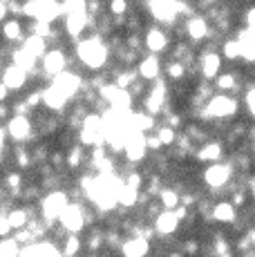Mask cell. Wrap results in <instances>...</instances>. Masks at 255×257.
<instances>
[{"label": "cell", "instance_id": "cell-1", "mask_svg": "<svg viewBox=\"0 0 255 257\" xmlns=\"http://www.w3.org/2000/svg\"><path fill=\"white\" fill-rule=\"evenodd\" d=\"M107 56H110V45H105L101 38V34H94L90 38H83L76 45V58L81 61V65H85L87 70L99 72L105 65Z\"/></svg>", "mask_w": 255, "mask_h": 257}, {"label": "cell", "instance_id": "cell-2", "mask_svg": "<svg viewBox=\"0 0 255 257\" xmlns=\"http://www.w3.org/2000/svg\"><path fill=\"white\" fill-rule=\"evenodd\" d=\"M239 110V101L235 96H228L226 92H219L213 94L208 101L202 105V116L208 118V121H228L237 114Z\"/></svg>", "mask_w": 255, "mask_h": 257}, {"label": "cell", "instance_id": "cell-3", "mask_svg": "<svg viewBox=\"0 0 255 257\" xmlns=\"http://www.w3.org/2000/svg\"><path fill=\"white\" fill-rule=\"evenodd\" d=\"M70 204V197L67 192L63 190H50L41 201V212H43V219L50 224V228L54 226V221L58 219V215L63 212V208Z\"/></svg>", "mask_w": 255, "mask_h": 257}, {"label": "cell", "instance_id": "cell-4", "mask_svg": "<svg viewBox=\"0 0 255 257\" xmlns=\"http://www.w3.org/2000/svg\"><path fill=\"white\" fill-rule=\"evenodd\" d=\"M58 221L67 233H81L85 228V208H83V204L81 201H70L58 215Z\"/></svg>", "mask_w": 255, "mask_h": 257}, {"label": "cell", "instance_id": "cell-5", "mask_svg": "<svg viewBox=\"0 0 255 257\" xmlns=\"http://www.w3.org/2000/svg\"><path fill=\"white\" fill-rule=\"evenodd\" d=\"M233 179V166L230 164H222V161H213L208 168L204 170V181L208 188L213 190H222L226 188Z\"/></svg>", "mask_w": 255, "mask_h": 257}, {"label": "cell", "instance_id": "cell-6", "mask_svg": "<svg viewBox=\"0 0 255 257\" xmlns=\"http://www.w3.org/2000/svg\"><path fill=\"white\" fill-rule=\"evenodd\" d=\"M179 7H181V0H148L150 14L161 25L175 23V18L179 16Z\"/></svg>", "mask_w": 255, "mask_h": 257}, {"label": "cell", "instance_id": "cell-7", "mask_svg": "<svg viewBox=\"0 0 255 257\" xmlns=\"http://www.w3.org/2000/svg\"><path fill=\"white\" fill-rule=\"evenodd\" d=\"M123 152L128 157V161L132 164H139L146 159L148 155V148H146V135L144 132H125V141H123Z\"/></svg>", "mask_w": 255, "mask_h": 257}, {"label": "cell", "instance_id": "cell-8", "mask_svg": "<svg viewBox=\"0 0 255 257\" xmlns=\"http://www.w3.org/2000/svg\"><path fill=\"white\" fill-rule=\"evenodd\" d=\"M83 83L85 81H83L76 72H67V70H63L61 74H56V76L52 78V85L56 87L61 94H65L67 98L76 96V94L83 90Z\"/></svg>", "mask_w": 255, "mask_h": 257}, {"label": "cell", "instance_id": "cell-9", "mask_svg": "<svg viewBox=\"0 0 255 257\" xmlns=\"http://www.w3.org/2000/svg\"><path fill=\"white\" fill-rule=\"evenodd\" d=\"M197 67H199V72H202V76L206 78V81H213V78L219 74V70H222V56H219L213 47L204 49L202 56H199Z\"/></svg>", "mask_w": 255, "mask_h": 257}, {"label": "cell", "instance_id": "cell-10", "mask_svg": "<svg viewBox=\"0 0 255 257\" xmlns=\"http://www.w3.org/2000/svg\"><path fill=\"white\" fill-rule=\"evenodd\" d=\"M7 135L9 139H14L16 143H23L32 137V121L27 114H16L14 118H9L7 123Z\"/></svg>", "mask_w": 255, "mask_h": 257}, {"label": "cell", "instance_id": "cell-11", "mask_svg": "<svg viewBox=\"0 0 255 257\" xmlns=\"http://www.w3.org/2000/svg\"><path fill=\"white\" fill-rule=\"evenodd\" d=\"M65 67H67V56L63 49H50V52L43 54V72H45V76L54 78Z\"/></svg>", "mask_w": 255, "mask_h": 257}, {"label": "cell", "instance_id": "cell-12", "mask_svg": "<svg viewBox=\"0 0 255 257\" xmlns=\"http://www.w3.org/2000/svg\"><path fill=\"white\" fill-rule=\"evenodd\" d=\"M184 29H186V34H188L190 41H197V43L206 41V38H208V34H210L208 18H206V16H197V14H193V16L186 18Z\"/></svg>", "mask_w": 255, "mask_h": 257}, {"label": "cell", "instance_id": "cell-13", "mask_svg": "<svg viewBox=\"0 0 255 257\" xmlns=\"http://www.w3.org/2000/svg\"><path fill=\"white\" fill-rule=\"evenodd\" d=\"M179 224H181V221H179V217L175 215V210H168V208H164L161 212H157V215H155V221H153L157 235H164V237L177 233Z\"/></svg>", "mask_w": 255, "mask_h": 257}, {"label": "cell", "instance_id": "cell-14", "mask_svg": "<svg viewBox=\"0 0 255 257\" xmlns=\"http://www.w3.org/2000/svg\"><path fill=\"white\" fill-rule=\"evenodd\" d=\"M92 16L87 12H72V14H65V32L70 34L72 38H78L83 32L87 29Z\"/></svg>", "mask_w": 255, "mask_h": 257}, {"label": "cell", "instance_id": "cell-15", "mask_svg": "<svg viewBox=\"0 0 255 257\" xmlns=\"http://www.w3.org/2000/svg\"><path fill=\"white\" fill-rule=\"evenodd\" d=\"M121 253L125 257H144L150 253V239H146V237L141 235H132L130 239H125L123 244H121Z\"/></svg>", "mask_w": 255, "mask_h": 257}, {"label": "cell", "instance_id": "cell-16", "mask_svg": "<svg viewBox=\"0 0 255 257\" xmlns=\"http://www.w3.org/2000/svg\"><path fill=\"white\" fill-rule=\"evenodd\" d=\"M27 78L29 74L25 70H21L18 65H7L5 67V74H3V83L9 87V90H23L27 85Z\"/></svg>", "mask_w": 255, "mask_h": 257}, {"label": "cell", "instance_id": "cell-17", "mask_svg": "<svg viewBox=\"0 0 255 257\" xmlns=\"http://www.w3.org/2000/svg\"><path fill=\"white\" fill-rule=\"evenodd\" d=\"M168 34L164 32V29H159V27H150L148 29V34H146V47L150 49V54H164L166 52V47H168Z\"/></svg>", "mask_w": 255, "mask_h": 257}, {"label": "cell", "instance_id": "cell-18", "mask_svg": "<svg viewBox=\"0 0 255 257\" xmlns=\"http://www.w3.org/2000/svg\"><path fill=\"white\" fill-rule=\"evenodd\" d=\"M41 96H43L45 107H47V110H52V112H63L67 107V96L58 92L54 85H47L45 90L41 92Z\"/></svg>", "mask_w": 255, "mask_h": 257}, {"label": "cell", "instance_id": "cell-19", "mask_svg": "<svg viewBox=\"0 0 255 257\" xmlns=\"http://www.w3.org/2000/svg\"><path fill=\"white\" fill-rule=\"evenodd\" d=\"M210 217L219 224H233L237 219V208H235L230 201H217V204L210 208Z\"/></svg>", "mask_w": 255, "mask_h": 257}, {"label": "cell", "instance_id": "cell-20", "mask_svg": "<svg viewBox=\"0 0 255 257\" xmlns=\"http://www.w3.org/2000/svg\"><path fill=\"white\" fill-rule=\"evenodd\" d=\"M144 81H155L157 76L161 74V63L159 58H157V54H150V56H146L144 61H139V70H137Z\"/></svg>", "mask_w": 255, "mask_h": 257}, {"label": "cell", "instance_id": "cell-21", "mask_svg": "<svg viewBox=\"0 0 255 257\" xmlns=\"http://www.w3.org/2000/svg\"><path fill=\"white\" fill-rule=\"evenodd\" d=\"M222 155H224V148L219 141H208L204 143L202 148L197 150V161H208V164H213V161H222Z\"/></svg>", "mask_w": 255, "mask_h": 257}, {"label": "cell", "instance_id": "cell-22", "mask_svg": "<svg viewBox=\"0 0 255 257\" xmlns=\"http://www.w3.org/2000/svg\"><path fill=\"white\" fill-rule=\"evenodd\" d=\"M137 201H139V188L121 184L119 190H116V204H119L121 208H135Z\"/></svg>", "mask_w": 255, "mask_h": 257}, {"label": "cell", "instance_id": "cell-23", "mask_svg": "<svg viewBox=\"0 0 255 257\" xmlns=\"http://www.w3.org/2000/svg\"><path fill=\"white\" fill-rule=\"evenodd\" d=\"M12 61H14V65H18L21 70H25L27 74L36 72V61H38V58L32 56V54H29L25 47L14 49V52H12Z\"/></svg>", "mask_w": 255, "mask_h": 257}, {"label": "cell", "instance_id": "cell-24", "mask_svg": "<svg viewBox=\"0 0 255 257\" xmlns=\"http://www.w3.org/2000/svg\"><path fill=\"white\" fill-rule=\"evenodd\" d=\"M23 47H25L32 56L43 58V54L47 52V38L38 36V34H29L25 41H23Z\"/></svg>", "mask_w": 255, "mask_h": 257}, {"label": "cell", "instance_id": "cell-25", "mask_svg": "<svg viewBox=\"0 0 255 257\" xmlns=\"http://www.w3.org/2000/svg\"><path fill=\"white\" fill-rule=\"evenodd\" d=\"M159 204H161V208H168V210H173V208H177V206L181 204V192L177 190H173V188H161L159 190Z\"/></svg>", "mask_w": 255, "mask_h": 257}, {"label": "cell", "instance_id": "cell-26", "mask_svg": "<svg viewBox=\"0 0 255 257\" xmlns=\"http://www.w3.org/2000/svg\"><path fill=\"white\" fill-rule=\"evenodd\" d=\"M215 87H217L219 92H237V87H239V83H237V76L235 74H230V72H226V74H217L215 76Z\"/></svg>", "mask_w": 255, "mask_h": 257}, {"label": "cell", "instance_id": "cell-27", "mask_svg": "<svg viewBox=\"0 0 255 257\" xmlns=\"http://www.w3.org/2000/svg\"><path fill=\"white\" fill-rule=\"evenodd\" d=\"M222 54L228 61H237V58H242V43L237 38H228L222 43Z\"/></svg>", "mask_w": 255, "mask_h": 257}, {"label": "cell", "instance_id": "cell-28", "mask_svg": "<svg viewBox=\"0 0 255 257\" xmlns=\"http://www.w3.org/2000/svg\"><path fill=\"white\" fill-rule=\"evenodd\" d=\"M29 208H14V210H9V215H7V219H9V224H12V228H23V226H27V221H29Z\"/></svg>", "mask_w": 255, "mask_h": 257}, {"label": "cell", "instance_id": "cell-29", "mask_svg": "<svg viewBox=\"0 0 255 257\" xmlns=\"http://www.w3.org/2000/svg\"><path fill=\"white\" fill-rule=\"evenodd\" d=\"M157 130V137H159L161 146H175V141H177V130L175 127H170L168 123L166 125H155Z\"/></svg>", "mask_w": 255, "mask_h": 257}, {"label": "cell", "instance_id": "cell-30", "mask_svg": "<svg viewBox=\"0 0 255 257\" xmlns=\"http://www.w3.org/2000/svg\"><path fill=\"white\" fill-rule=\"evenodd\" d=\"M3 36L7 41H21L23 38V25L18 21H7L3 25Z\"/></svg>", "mask_w": 255, "mask_h": 257}, {"label": "cell", "instance_id": "cell-31", "mask_svg": "<svg viewBox=\"0 0 255 257\" xmlns=\"http://www.w3.org/2000/svg\"><path fill=\"white\" fill-rule=\"evenodd\" d=\"M166 76L170 78V81H181V78L186 76V65L181 61H170L166 63Z\"/></svg>", "mask_w": 255, "mask_h": 257}, {"label": "cell", "instance_id": "cell-32", "mask_svg": "<svg viewBox=\"0 0 255 257\" xmlns=\"http://www.w3.org/2000/svg\"><path fill=\"white\" fill-rule=\"evenodd\" d=\"M83 159H85V150H83V143H81V146H72L70 150H67L65 164L70 168H78L83 164Z\"/></svg>", "mask_w": 255, "mask_h": 257}, {"label": "cell", "instance_id": "cell-33", "mask_svg": "<svg viewBox=\"0 0 255 257\" xmlns=\"http://www.w3.org/2000/svg\"><path fill=\"white\" fill-rule=\"evenodd\" d=\"M81 250V239H78V233H70L63 239V248L61 253L63 255H76Z\"/></svg>", "mask_w": 255, "mask_h": 257}, {"label": "cell", "instance_id": "cell-34", "mask_svg": "<svg viewBox=\"0 0 255 257\" xmlns=\"http://www.w3.org/2000/svg\"><path fill=\"white\" fill-rule=\"evenodd\" d=\"M21 253V244H18L16 239H12V237H3V239H0V255H18Z\"/></svg>", "mask_w": 255, "mask_h": 257}, {"label": "cell", "instance_id": "cell-35", "mask_svg": "<svg viewBox=\"0 0 255 257\" xmlns=\"http://www.w3.org/2000/svg\"><path fill=\"white\" fill-rule=\"evenodd\" d=\"M21 184H23V177L18 172L7 175V188L12 190V195H21Z\"/></svg>", "mask_w": 255, "mask_h": 257}, {"label": "cell", "instance_id": "cell-36", "mask_svg": "<svg viewBox=\"0 0 255 257\" xmlns=\"http://www.w3.org/2000/svg\"><path fill=\"white\" fill-rule=\"evenodd\" d=\"M128 0H110V14L112 16H125Z\"/></svg>", "mask_w": 255, "mask_h": 257}, {"label": "cell", "instance_id": "cell-37", "mask_svg": "<svg viewBox=\"0 0 255 257\" xmlns=\"http://www.w3.org/2000/svg\"><path fill=\"white\" fill-rule=\"evenodd\" d=\"M244 98H246L248 112H251V116L255 118V83H251V85H248V90H246V94H244Z\"/></svg>", "mask_w": 255, "mask_h": 257}, {"label": "cell", "instance_id": "cell-38", "mask_svg": "<svg viewBox=\"0 0 255 257\" xmlns=\"http://www.w3.org/2000/svg\"><path fill=\"white\" fill-rule=\"evenodd\" d=\"M146 148H148V150H153V152H157V150H161V141H159V137L157 135H148V132H146Z\"/></svg>", "mask_w": 255, "mask_h": 257}, {"label": "cell", "instance_id": "cell-39", "mask_svg": "<svg viewBox=\"0 0 255 257\" xmlns=\"http://www.w3.org/2000/svg\"><path fill=\"white\" fill-rule=\"evenodd\" d=\"M244 201H246V192L244 190H235L233 195H230V204H233L235 208H242Z\"/></svg>", "mask_w": 255, "mask_h": 257}, {"label": "cell", "instance_id": "cell-40", "mask_svg": "<svg viewBox=\"0 0 255 257\" xmlns=\"http://www.w3.org/2000/svg\"><path fill=\"white\" fill-rule=\"evenodd\" d=\"M16 161H18V166H23V168H27L29 164H32L29 152L25 150V148H18V150H16Z\"/></svg>", "mask_w": 255, "mask_h": 257}, {"label": "cell", "instance_id": "cell-41", "mask_svg": "<svg viewBox=\"0 0 255 257\" xmlns=\"http://www.w3.org/2000/svg\"><path fill=\"white\" fill-rule=\"evenodd\" d=\"M27 105L29 107H32V110H34V107H38V105H41V103H43V96H41V92H32V94H29V96H27Z\"/></svg>", "mask_w": 255, "mask_h": 257}, {"label": "cell", "instance_id": "cell-42", "mask_svg": "<svg viewBox=\"0 0 255 257\" xmlns=\"http://www.w3.org/2000/svg\"><path fill=\"white\" fill-rule=\"evenodd\" d=\"M12 224H9L7 217H0V237H7L9 233H12Z\"/></svg>", "mask_w": 255, "mask_h": 257}, {"label": "cell", "instance_id": "cell-43", "mask_svg": "<svg viewBox=\"0 0 255 257\" xmlns=\"http://www.w3.org/2000/svg\"><path fill=\"white\" fill-rule=\"evenodd\" d=\"M7 9L9 14H23V5L18 0H7Z\"/></svg>", "mask_w": 255, "mask_h": 257}, {"label": "cell", "instance_id": "cell-44", "mask_svg": "<svg viewBox=\"0 0 255 257\" xmlns=\"http://www.w3.org/2000/svg\"><path fill=\"white\" fill-rule=\"evenodd\" d=\"M244 23L246 25H255V7H248L244 12Z\"/></svg>", "mask_w": 255, "mask_h": 257}, {"label": "cell", "instance_id": "cell-45", "mask_svg": "<svg viewBox=\"0 0 255 257\" xmlns=\"http://www.w3.org/2000/svg\"><path fill=\"white\" fill-rule=\"evenodd\" d=\"M7 14H9L7 3H0V21H5V18H7Z\"/></svg>", "mask_w": 255, "mask_h": 257}, {"label": "cell", "instance_id": "cell-46", "mask_svg": "<svg viewBox=\"0 0 255 257\" xmlns=\"http://www.w3.org/2000/svg\"><path fill=\"white\" fill-rule=\"evenodd\" d=\"M7 94H9V87L5 85V83H0V101H5V98H7Z\"/></svg>", "mask_w": 255, "mask_h": 257}, {"label": "cell", "instance_id": "cell-47", "mask_svg": "<svg viewBox=\"0 0 255 257\" xmlns=\"http://www.w3.org/2000/svg\"><path fill=\"white\" fill-rule=\"evenodd\" d=\"M0 118H9V107L3 105V101H0Z\"/></svg>", "mask_w": 255, "mask_h": 257}, {"label": "cell", "instance_id": "cell-48", "mask_svg": "<svg viewBox=\"0 0 255 257\" xmlns=\"http://www.w3.org/2000/svg\"><path fill=\"white\" fill-rule=\"evenodd\" d=\"M5 135H7V130H3V127H0V146L5 143Z\"/></svg>", "mask_w": 255, "mask_h": 257}, {"label": "cell", "instance_id": "cell-49", "mask_svg": "<svg viewBox=\"0 0 255 257\" xmlns=\"http://www.w3.org/2000/svg\"><path fill=\"white\" fill-rule=\"evenodd\" d=\"M248 237H251V244L255 246V228H253V230H248Z\"/></svg>", "mask_w": 255, "mask_h": 257}, {"label": "cell", "instance_id": "cell-50", "mask_svg": "<svg viewBox=\"0 0 255 257\" xmlns=\"http://www.w3.org/2000/svg\"><path fill=\"white\" fill-rule=\"evenodd\" d=\"M0 159H3V146H0Z\"/></svg>", "mask_w": 255, "mask_h": 257}]
</instances>
